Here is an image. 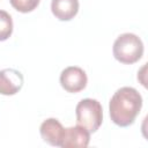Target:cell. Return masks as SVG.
I'll use <instances>...</instances> for the list:
<instances>
[{
	"mask_svg": "<svg viewBox=\"0 0 148 148\" xmlns=\"http://www.w3.org/2000/svg\"><path fill=\"white\" fill-rule=\"evenodd\" d=\"M39 132H40L42 139L49 145L54 147L61 146L64 134H65V128L62 127L61 123L58 119L49 118L44 120L39 127Z\"/></svg>",
	"mask_w": 148,
	"mask_h": 148,
	"instance_id": "cell-6",
	"label": "cell"
},
{
	"mask_svg": "<svg viewBox=\"0 0 148 148\" xmlns=\"http://www.w3.org/2000/svg\"><path fill=\"white\" fill-rule=\"evenodd\" d=\"M90 141V132L82 126H73L65 128L61 148H86Z\"/></svg>",
	"mask_w": 148,
	"mask_h": 148,
	"instance_id": "cell-7",
	"label": "cell"
},
{
	"mask_svg": "<svg viewBox=\"0 0 148 148\" xmlns=\"http://www.w3.org/2000/svg\"><path fill=\"white\" fill-rule=\"evenodd\" d=\"M40 0H9L13 8L21 13H29L32 12L38 5Z\"/></svg>",
	"mask_w": 148,
	"mask_h": 148,
	"instance_id": "cell-10",
	"label": "cell"
},
{
	"mask_svg": "<svg viewBox=\"0 0 148 148\" xmlns=\"http://www.w3.org/2000/svg\"><path fill=\"white\" fill-rule=\"evenodd\" d=\"M87 74L77 66L66 67L60 74V84L68 92H79L87 86Z\"/></svg>",
	"mask_w": 148,
	"mask_h": 148,
	"instance_id": "cell-4",
	"label": "cell"
},
{
	"mask_svg": "<svg viewBox=\"0 0 148 148\" xmlns=\"http://www.w3.org/2000/svg\"><path fill=\"white\" fill-rule=\"evenodd\" d=\"M52 14L60 21H69L79 12V0H52Z\"/></svg>",
	"mask_w": 148,
	"mask_h": 148,
	"instance_id": "cell-8",
	"label": "cell"
},
{
	"mask_svg": "<svg viewBox=\"0 0 148 148\" xmlns=\"http://www.w3.org/2000/svg\"><path fill=\"white\" fill-rule=\"evenodd\" d=\"M76 123L84 127L88 132H96L103 121V109L98 101L92 98H84L80 101L75 109Z\"/></svg>",
	"mask_w": 148,
	"mask_h": 148,
	"instance_id": "cell-3",
	"label": "cell"
},
{
	"mask_svg": "<svg viewBox=\"0 0 148 148\" xmlns=\"http://www.w3.org/2000/svg\"><path fill=\"white\" fill-rule=\"evenodd\" d=\"M13 34V20L12 16L0 9V42L8 39Z\"/></svg>",
	"mask_w": 148,
	"mask_h": 148,
	"instance_id": "cell-9",
	"label": "cell"
},
{
	"mask_svg": "<svg viewBox=\"0 0 148 148\" xmlns=\"http://www.w3.org/2000/svg\"><path fill=\"white\" fill-rule=\"evenodd\" d=\"M113 57L121 64L132 65L143 54V43L134 34L126 32L117 37L112 47Z\"/></svg>",
	"mask_w": 148,
	"mask_h": 148,
	"instance_id": "cell-2",
	"label": "cell"
},
{
	"mask_svg": "<svg viewBox=\"0 0 148 148\" xmlns=\"http://www.w3.org/2000/svg\"><path fill=\"white\" fill-rule=\"evenodd\" d=\"M23 87V75L14 68L0 71V94L10 96L18 92Z\"/></svg>",
	"mask_w": 148,
	"mask_h": 148,
	"instance_id": "cell-5",
	"label": "cell"
},
{
	"mask_svg": "<svg viewBox=\"0 0 148 148\" xmlns=\"http://www.w3.org/2000/svg\"><path fill=\"white\" fill-rule=\"evenodd\" d=\"M142 108V97L139 91L132 87L118 89L110 99L109 112L111 120L120 126L132 125Z\"/></svg>",
	"mask_w": 148,
	"mask_h": 148,
	"instance_id": "cell-1",
	"label": "cell"
}]
</instances>
